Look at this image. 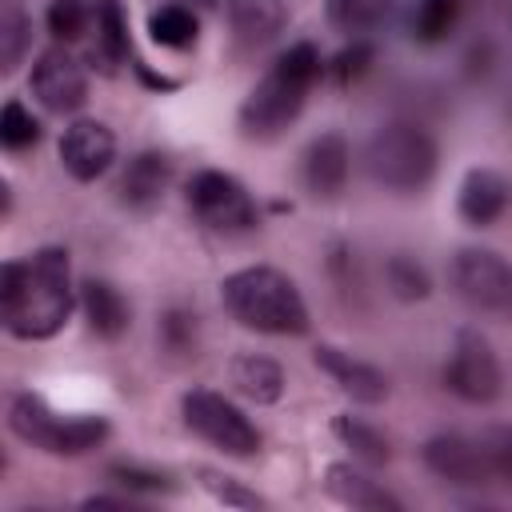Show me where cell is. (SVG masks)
I'll use <instances>...</instances> for the list:
<instances>
[{"label": "cell", "instance_id": "cell-1", "mask_svg": "<svg viewBox=\"0 0 512 512\" xmlns=\"http://www.w3.org/2000/svg\"><path fill=\"white\" fill-rule=\"evenodd\" d=\"M80 304L72 284V252L64 244H40L28 256H12L0 268V320L16 340H52Z\"/></svg>", "mask_w": 512, "mask_h": 512}, {"label": "cell", "instance_id": "cell-2", "mask_svg": "<svg viewBox=\"0 0 512 512\" xmlns=\"http://www.w3.org/2000/svg\"><path fill=\"white\" fill-rule=\"evenodd\" d=\"M320 76H324V56H320V48H316L312 40L288 44V48L264 68V76L248 88V96L240 100V108H236V128H240V136H244V140H256V144L284 136V132L300 120V112H304V104H308V92L316 88Z\"/></svg>", "mask_w": 512, "mask_h": 512}, {"label": "cell", "instance_id": "cell-3", "mask_svg": "<svg viewBox=\"0 0 512 512\" xmlns=\"http://www.w3.org/2000/svg\"><path fill=\"white\" fill-rule=\"evenodd\" d=\"M224 312L260 336H304L312 328L300 284L272 264H244L220 280Z\"/></svg>", "mask_w": 512, "mask_h": 512}, {"label": "cell", "instance_id": "cell-4", "mask_svg": "<svg viewBox=\"0 0 512 512\" xmlns=\"http://www.w3.org/2000/svg\"><path fill=\"white\" fill-rule=\"evenodd\" d=\"M364 172L392 196H420L440 172V144L416 120H388L364 144Z\"/></svg>", "mask_w": 512, "mask_h": 512}, {"label": "cell", "instance_id": "cell-5", "mask_svg": "<svg viewBox=\"0 0 512 512\" xmlns=\"http://www.w3.org/2000/svg\"><path fill=\"white\" fill-rule=\"evenodd\" d=\"M8 432L44 456H84L112 436L108 416L100 412H56L40 392H12Z\"/></svg>", "mask_w": 512, "mask_h": 512}, {"label": "cell", "instance_id": "cell-6", "mask_svg": "<svg viewBox=\"0 0 512 512\" xmlns=\"http://www.w3.org/2000/svg\"><path fill=\"white\" fill-rule=\"evenodd\" d=\"M180 424L192 436H200L204 444H212L216 452L236 456V460L260 456V444H264V436L248 420V412L216 388H184L180 392Z\"/></svg>", "mask_w": 512, "mask_h": 512}, {"label": "cell", "instance_id": "cell-7", "mask_svg": "<svg viewBox=\"0 0 512 512\" xmlns=\"http://www.w3.org/2000/svg\"><path fill=\"white\" fill-rule=\"evenodd\" d=\"M184 204L196 216V224L220 236H248L260 228L256 196L244 188V180H236L224 168H196L184 184Z\"/></svg>", "mask_w": 512, "mask_h": 512}, {"label": "cell", "instance_id": "cell-8", "mask_svg": "<svg viewBox=\"0 0 512 512\" xmlns=\"http://www.w3.org/2000/svg\"><path fill=\"white\" fill-rule=\"evenodd\" d=\"M448 284L472 312L512 324V260L504 252L460 244L448 256Z\"/></svg>", "mask_w": 512, "mask_h": 512}, {"label": "cell", "instance_id": "cell-9", "mask_svg": "<svg viewBox=\"0 0 512 512\" xmlns=\"http://www.w3.org/2000/svg\"><path fill=\"white\" fill-rule=\"evenodd\" d=\"M440 380H444V388L460 404L488 408V404L500 400V392H504V364H500L492 340L476 324H460L456 328L452 348H448L444 368H440Z\"/></svg>", "mask_w": 512, "mask_h": 512}, {"label": "cell", "instance_id": "cell-10", "mask_svg": "<svg viewBox=\"0 0 512 512\" xmlns=\"http://www.w3.org/2000/svg\"><path fill=\"white\" fill-rule=\"evenodd\" d=\"M28 92L52 116H76L88 104V68L68 44H48L28 68Z\"/></svg>", "mask_w": 512, "mask_h": 512}, {"label": "cell", "instance_id": "cell-11", "mask_svg": "<svg viewBox=\"0 0 512 512\" xmlns=\"http://www.w3.org/2000/svg\"><path fill=\"white\" fill-rule=\"evenodd\" d=\"M420 464H424L436 480H444V484H452V488H484V484H496L480 436L432 432V436L420 444Z\"/></svg>", "mask_w": 512, "mask_h": 512}, {"label": "cell", "instance_id": "cell-12", "mask_svg": "<svg viewBox=\"0 0 512 512\" xmlns=\"http://www.w3.org/2000/svg\"><path fill=\"white\" fill-rule=\"evenodd\" d=\"M56 152H60V168L76 184H92L116 164V132L96 116H72L68 128L60 132Z\"/></svg>", "mask_w": 512, "mask_h": 512}, {"label": "cell", "instance_id": "cell-13", "mask_svg": "<svg viewBox=\"0 0 512 512\" xmlns=\"http://www.w3.org/2000/svg\"><path fill=\"white\" fill-rule=\"evenodd\" d=\"M352 176V144L340 128L316 132L300 152V184L312 200H340Z\"/></svg>", "mask_w": 512, "mask_h": 512}, {"label": "cell", "instance_id": "cell-14", "mask_svg": "<svg viewBox=\"0 0 512 512\" xmlns=\"http://www.w3.org/2000/svg\"><path fill=\"white\" fill-rule=\"evenodd\" d=\"M312 364H316V368H320V372H324V376H328L352 404L376 408V404H384V400L392 396V380H388V372L376 368L372 360H364V356L340 348V344L320 340V344L312 348Z\"/></svg>", "mask_w": 512, "mask_h": 512}, {"label": "cell", "instance_id": "cell-15", "mask_svg": "<svg viewBox=\"0 0 512 512\" xmlns=\"http://www.w3.org/2000/svg\"><path fill=\"white\" fill-rule=\"evenodd\" d=\"M512 204V184L488 164H472L456 184V216L464 228H492Z\"/></svg>", "mask_w": 512, "mask_h": 512}, {"label": "cell", "instance_id": "cell-16", "mask_svg": "<svg viewBox=\"0 0 512 512\" xmlns=\"http://www.w3.org/2000/svg\"><path fill=\"white\" fill-rule=\"evenodd\" d=\"M172 180H176V160L164 148H140L136 156H128L120 184H116V196L132 212H152L168 196Z\"/></svg>", "mask_w": 512, "mask_h": 512}, {"label": "cell", "instance_id": "cell-17", "mask_svg": "<svg viewBox=\"0 0 512 512\" xmlns=\"http://www.w3.org/2000/svg\"><path fill=\"white\" fill-rule=\"evenodd\" d=\"M320 484L336 504H344L352 512H404V500L396 492H388L372 472H364V468H356L348 460L324 464V480Z\"/></svg>", "mask_w": 512, "mask_h": 512}, {"label": "cell", "instance_id": "cell-18", "mask_svg": "<svg viewBox=\"0 0 512 512\" xmlns=\"http://www.w3.org/2000/svg\"><path fill=\"white\" fill-rule=\"evenodd\" d=\"M80 312L88 320V328L100 340H120L132 324V304L124 300V292L104 280V276H88L80 280Z\"/></svg>", "mask_w": 512, "mask_h": 512}, {"label": "cell", "instance_id": "cell-19", "mask_svg": "<svg viewBox=\"0 0 512 512\" xmlns=\"http://www.w3.org/2000/svg\"><path fill=\"white\" fill-rule=\"evenodd\" d=\"M224 16H228L232 36L248 48H260L288 28L284 0H224Z\"/></svg>", "mask_w": 512, "mask_h": 512}, {"label": "cell", "instance_id": "cell-20", "mask_svg": "<svg viewBox=\"0 0 512 512\" xmlns=\"http://www.w3.org/2000/svg\"><path fill=\"white\" fill-rule=\"evenodd\" d=\"M228 380L248 404H276L288 388L284 368L264 352H236L228 360Z\"/></svg>", "mask_w": 512, "mask_h": 512}, {"label": "cell", "instance_id": "cell-21", "mask_svg": "<svg viewBox=\"0 0 512 512\" xmlns=\"http://www.w3.org/2000/svg\"><path fill=\"white\" fill-rule=\"evenodd\" d=\"M128 56H132V32H128L124 0H92V60H100V68L112 72Z\"/></svg>", "mask_w": 512, "mask_h": 512}, {"label": "cell", "instance_id": "cell-22", "mask_svg": "<svg viewBox=\"0 0 512 512\" xmlns=\"http://www.w3.org/2000/svg\"><path fill=\"white\" fill-rule=\"evenodd\" d=\"M400 0H324V20L348 40H368L396 16Z\"/></svg>", "mask_w": 512, "mask_h": 512}, {"label": "cell", "instance_id": "cell-23", "mask_svg": "<svg viewBox=\"0 0 512 512\" xmlns=\"http://www.w3.org/2000/svg\"><path fill=\"white\" fill-rule=\"evenodd\" d=\"M464 12H468V0H412L408 16H404V28L416 44L436 48L460 28Z\"/></svg>", "mask_w": 512, "mask_h": 512}, {"label": "cell", "instance_id": "cell-24", "mask_svg": "<svg viewBox=\"0 0 512 512\" xmlns=\"http://www.w3.org/2000/svg\"><path fill=\"white\" fill-rule=\"evenodd\" d=\"M332 436L352 452V460H360L368 468L392 464V440L376 424H368V420H360L352 412H336L332 416Z\"/></svg>", "mask_w": 512, "mask_h": 512}, {"label": "cell", "instance_id": "cell-25", "mask_svg": "<svg viewBox=\"0 0 512 512\" xmlns=\"http://www.w3.org/2000/svg\"><path fill=\"white\" fill-rule=\"evenodd\" d=\"M148 36L160 48L184 52V48H192L200 40V12L192 4L168 0V4H160V8L148 12Z\"/></svg>", "mask_w": 512, "mask_h": 512}, {"label": "cell", "instance_id": "cell-26", "mask_svg": "<svg viewBox=\"0 0 512 512\" xmlns=\"http://www.w3.org/2000/svg\"><path fill=\"white\" fill-rule=\"evenodd\" d=\"M384 288L400 304H420L432 296V272L412 252H392L384 256Z\"/></svg>", "mask_w": 512, "mask_h": 512}, {"label": "cell", "instance_id": "cell-27", "mask_svg": "<svg viewBox=\"0 0 512 512\" xmlns=\"http://www.w3.org/2000/svg\"><path fill=\"white\" fill-rule=\"evenodd\" d=\"M156 340L164 348V356L172 360H192L200 356V316L184 304H172L160 312L156 320Z\"/></svg>", "mask_w": 512, "mask_h": 512}, {"label": "cell", "instance_id": "cell-28", "mask_svg": "<svg viewBox=\"0 0 512 512\" xmlns=\"http://www.w3.org/2000/svg\"><path fill=\"white\" fill-rule=\"evenodd\" d=\"M32 48V16L24 0H0V72H16Z\"/></svg>", "mask_w": 512, "mask_h": 512}, {"label": "cell", "instance_id": "cell-29", "mask_svg": "<svg viewBox=\"0 0 512 512\" xmlns=\"http://www.w3.org/2000/svg\"><path fill=\"white\" fill-rule=\"evenodd\" d=\"M44 28L56 44H76L92 32V0H48Z\"/></svg>", "mask_w": 512, "mask_h": 512}, {"label": "cell", "instance_id": "cell-30", "mask_svg": "<svg viewBox=\"0 0 512 512\" xmlns=\"http://www.w3.org/2000/svg\"><path fill=\"white\" fill-rule=\"evenodd\" d=\"M192 476H196V484H200L216 504H224V508H264V504H268L256 488H248L244 480H236V476H228V472H220V468L196 464Z\"/></svg>", "mask_w": 512, "mask_h": 512}, {"label": "cell", "instance_id": "cell-31", "mask_svg": "<svg viewBox=\"0 0 512 512\" xmlns=\"http://www.w3.org/2000/svg\"><path fill=\"white\" fill-rule=\"evenodd\" d=\"M40 136H44L40 116H32V108L16 96L4 100V108H0V144L8 152H28V148L40 144Z\"/></svg>", "mask_w": 512, "mask_h": 512}, {"label": "cell", "instance_id": "cell-32", "mask_svg": "<svg viewBox=\"0 0 512 512\" xmlns=\"http://www.w3.org/2000/svg\"><path fill=\"white\" fill-rule=\"evenodd\" d=\"M104 476L116 488H124V492H144V496H168V492H176V484H172L168 472H156V468L136 464V460H112L104 468Z\"/></svg>", "mask_w": 512, "mask_h": 512}, {"label": "cell", "instance_id": "cell-33", "mask_svg": "<svg viewBox=\"0 0 512 512\" xmlns=\"http://www.w3.org/2000/svg\"><path fill=\"white\" fill-rule=\"evenodd\" d=\"M480 444H484L492 480L512 492V424H488V428L480 432Z\"/></svg>", "mask_w": 512, "mask_h": 512}, {"label": "cell", "instance_id": "cell-34", "mask_svg": "<svg viewBox=\"0 0 512 512\" xmlns=\"http://www.w3.org/2000/svg\"><path fill=\"white\" fill-rule=\"evenodd\" d=\"M372 60H376V48H372V40H352L332 64H324V72H332L336 76V84L344 88V84H352V80H360L368 68H372Z\"/></svg>", "mask_w": 512, "mask_h": 512}, {"label": "cell", "instance_id": "cell-35", "mask_svg": "<svg viewBox=\"0 0 512 512\" xmlns=\"http://www.w3.org/2000/svg\"><path fill=\"white\" fill-rule=\"evenodd\" d=\"M0 204H4L0 216L8 220V216H12V184H8V180H0Z\"/></svg>", "mask_w": 512, "mask_h": 512}, {"label": "cell", "instance_id": "cell-36", "mask_svg": "<svg viewBox=\"0 0 512 512\" xmlns=\"http://www.w3.org/2000/svg\"><path fill=\"white\" fill-rule=\"evenodd\" d=\"M180 4H192L196 12H212V8H220V0H180Z\"/></svg>", "mask_w": 512, "mask_h": 512}, {"label": "cell", "instance_id": "cell-37", "mask_svg": "<svg viewBox=\"0 0 512 512\" xmlns=\"http://www.w3.org/2000/svg\"><path fill=\"white\" fill-rule=\"evenodd\" d=\"M504 16H508V24H512V0H508V4H504Z\"/></svg>", "mask_w": 512, "mask_h": 512}]
</instances>
